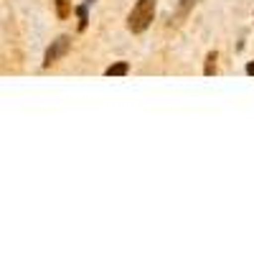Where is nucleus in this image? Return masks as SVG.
I'll return each instance as SVG.
<instances>
[{
    "label": "nucleus",
    "instance_id": "f03ea898",
    "mask_svg": "<svg viewBox=\"0 0 254 254\" xmlns=\"http://www.w3.org/2000/svg\"><path fill=\"white\" fill-rule=\"evenodd\" d=\"M69 46H71L69 36H59V38L54 41V44L46 49V56H44V66H51V64H56L61 56H66Z\"/></svg>",
    "mask_w": 254,
    "mask_h": 254
},
{
    "label": "nucleus",
    "instance_id": "423d86ee",
    "mask_svg": "<svg viewBox=\"0 0 254 254\" xmlns=\"http://www.w3.org/2000/svg\"><path fill=\"white\" fill-rule=\"evenodd\" d=\"M56 13H59V18H66L69 15V0H56Z\"/></svg>",
    "mask_w": 254,
    "mask_h": 254
},
{
    "label": "nucleus",
    "instance_id": "7ed1b4c3",
    "mask_svg": "<svg viewBox=\"0 0 254 254\" xmlns=\"http://www.w3.org/2000/svg\"><path fill=\"white\" fill-rule=\"evenodd\" d=\"M127 71H130V66H127L125 61H120V64H112V66H107V71H104V74H107V76H125Z\"/></svg>",
    "mask_w": 254,
    "mask_h": 254
},
{
    "label": "nucleus",
    "instance_id": "39448f33",
    "mask_svg": "<svg viewBox=\"0 0 254 254\" xmlns=\"http://www.w3.org/2000/svg\"><path fill=\"white\" fill-rule=\"evenodd\" d=\"M216 71V54H208V59H206V69H203V74L206 76H211Z\"/></svg>",
    "mask_w": 254,
    "mask_h": 254
},
{
    "label": "nucleus",
    "instance_id": "20e7f679",
    "mask_svg": "<svg viewBox=\"0 0 254 254\" xmlns=\"http://www.w3.org/2000/svg\"><path fill=\"white\" fill-rule=\"evenodd\" d=\"M87 8H89V3L76 8V15H79V31H84V28H87V20H89V18H87Z\"/></svg>",
    "mask_w": 254,
    "mask_h": 254
},
{
    "label": "nucleus",
    "instance_id": "0eeeda50",
    "mask_svg": "<svg viewBox=\"0 0 254 254\" xmlns=\"http://www.w3.org/2000/svg\"><path fill=\"white\" fill-rule=\"evenodd\" d=\"M247 74H252V76H254V61H252L249 66H247Z\"/></svg>",
    "mask_w": 254,
    "mask_h": 254
},
{
    "label": "nucleus",
    "instance_id": "f257e3e1",
    "mask_svg": "<svg viewBox=\"0 0 254 254\" xmlns=\"http://www.w3.org/2000/svg\"><path fill=\"white\" fill-rule=\"evenodd\" d=\"M153 15H155V0H137L135 8L130 10V18H127V28L132 33H142L153 23Z\"/></svg>",
    "mask_w": 254,
    "mask_h": 254
}]
</instances>
